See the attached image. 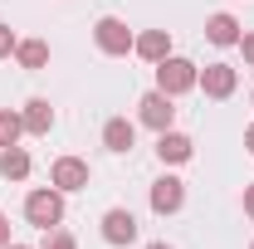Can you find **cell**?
<instances>
[{
    "label": "cell",
    "instance_id": "obj_1",
    "mask_svg": "<svg viewBox=\"0 0 254 249\" xmlns=\"http://www.w3.org/2000/svg\"><path fill=\"white\" fill-rule=\"evenodd\" d=\"M195 78H200V68L190 59H181V54H166V59L157 63V88L166 98H181V93H190L195 88Z\"/></svg>",
    "mask_w": 254,
    "mask_h": 249
},
{
    "label": "cell",
    "instance_id": "obj_2",
    "mask_svg": "<svg viewBox=\"0 0 254 249\" xmlns=\"http://www.w3.org/2000/svg\"><path fill=\"white\" fill-rule=\"evenodd\" d=\"M25 220H30V225H39V230L49 235V230L64 220V190H59V186L30 190V195H25Z\"/></svg>",
    "mask_w": 254,
    "mask_h": 249
},
{
    "label": "cell",
    "instance_id": "obj_3",
    "mask_svg": "<svg viewBox=\"0 0 254 249\" xmlns=\"http://www.w3.org/2000/svg\"><path fill=\"white\" fill-rule=\"evenodd\" d=\"M93 39H98V49H103L108 59H123V54H132V44H137V34L127 30L118 15H103L93 25Z\"/></svg>",
    "mask_w": 254,
    "mask_h": 249
},
{
    "label": "cell",
    "instance_id": "obj_4",
    "mask_svg": "<svg viewBox=\"0 0 254 249\" xmlns=\"http://www.w3.org/2000/svg\"><path fill=\"white\" fill-rule=\"evenodd\" d=\"M195 88H205V98H230L240 88V68H230V63H205L200 78H195Z\"/></svg>",
    "mask_w": 254,
    "mask_h": 249
},
{
    "label": "cell",
    "instance_id": "obj_5",
    "mask_svg": "<svg viewBox=\"0 0 254 249\" xmlns=\"http://www.w3.org/2000/svg\"><path fill=\"white\" fill-rule=\"evenodd\" d=\"M49 186H59L64 195H68V190H83L88 186V161H83V156H59V161L49 166Z\"/></svg>",
    "mask_w": 254,
    "mask_h": 249
},
{
    "label": "cell",
    "instance_id": "obj_6",
    "mask_svg": "<svg viewBox=\"0 0 254 249\" xmlns=\"http://www.w3.org/2000/svg\"><path fill=\"white\" fill-rule=\"evenodd\" d=\"M181 205H186V181H181V176L152 181V210H157V215H176Z\"/></svg>",
    "mask_w": 254,
    "mask_h": 249
},
{
    "label": "cell",
    "instance_id": "obj_7",
    "mask_svg": "<svg viewBox=\"0 0 254 249\" xmlns=\"http://www.w3.org/2000/svg\"><path fill=\"white\" fill-rule=\"evenodd\" d=\"M137 108H142V113H137V118H142V123L152 127V132H166V127L176 123V108H171V98L161 93V88H152V93L142 98V103H137Z\"/></svg>",
    "mask_w": 254,
    "mask_h": 249
},
{
    "label": "cell",
    "instance_id": "obj_8",
    "mask_svg": "<svg viewBox=\"0 0 254 249\" xmlns=\"http://www.w3.org/2000/svg\"><path fill=\"white\" fill-rule=\"evenodd\" d=\"M103 240H108V245H132V240H137V215L123 210V205H113V210L103 215Z\"/></svg>",
    "mask_w": 254,
    "mask_h": 249
},
{
    "label": "cell",
    "instance_id": "obj_9",
    "mask_svg": "<svg viewBox=\"0 0 254 249\" xmlns=\"http://www.w3.org/2000/svg\"><path fill=\"white\" fill-rule=\"evenodd\" d=\"M190 152H195V142H190L186 132H176V127H166V132H157V156H161V161L181 166V161H190Z\"/></svg>",
    "mask_w": 254,
    "mask_h": 249
},
{
    "label": "cell",
    "instance_id": "obj_10",
    "mask_svg": "<svg viewBox=\"0 0 254 249\" xmlns=\"http://www.w3.org/2000/svg\"><path fill=\"white\" fill-rule=\"evenodd\" d=\"M132 54H137V59H147V63H161L166 54H171V34H166V30H147V34H137Z\"/></svg>",
    "mask_w": 254,
    "mask_h": 249
},
{
    "label": "cell",
    "instance_id": "obj_11",
    "mask_svg": "<svg viewBox=\"0 0 254 249\" xmlns=\"http://www.w3.org/2000/svg\"><path fill=\"white\" fill-rule=\"evenodd\" d=\"M20 118H25V132H30V137H49V127H54V108H49V98H30Z\"/></svg>",
    "mask_w": 254,
    "mask_h": 249
},
{
    "label": "cell",
    "instance_id": "obj_12",
    "mask_svg": "<svg viewBox=\"0 0 254 249\" xmlns=\"http://www.w3.org/2000/svg\"><path fill=\"white\" fill-rule=\"evenodd\" d=\"M205 39H210V44H220V49L240 44V20H235V15H225V10H215V15L205 20Z\"/></svg>",
    "mask_w": 254,
    "mask_h": 249
},
{
    "label": "cell",
    "instance_id": "obj_13",
    "mask_svg": "<svg viewBox=\"0 0 254 249\" xmlns=\"http://www.w3.org/2000/svg\"><path fill=\"white\" fill-rule=\"evenodd\" d=\"M132 142H137V127L127 118H108L103 123V147L108 152H132Z\"/></svg>",
    "mask_w": 254,
    "mask_h": 249
},
{
    "label": "cell",
    "instance_id": "obj_14",
    "mask_svg": "<svg viewBox=\"0 0 254 249\" xmlns=\"http://www.w3.org/2000/svg\"><path fill=\"white\" fill-rule=\"evenodd\" d=\"M15 63L30 68V73H39V68L49 63V44H44V39H20V44H15Z\"/></svg>",
    "mask_w": 254,
    "mask_h": 249
},
{
    "label": "cell",
    "instance_id": "obj_15",
    "mask_svg": "<svg viewBox=\"0 0 254 249\" xmlns=\"http://www.w3.org/2000/svg\"><path fill=\"white\" fill-rule=\"evenodd\" d=\"M0 176H5V181H25V176H30V152H25L20 142L0 152Z\"/></svg>",
    "mask_w": 254,
    "mask_h": 249
},
{
    "label": "cell",
    "instance_id": "obj_16",
    "mask_svg": "<svg viewBox=\"0 0 254 249\" xmlns=\"http://www.w3.org/2000/svg\"><path fill=\"white\" fill-rule=\"evenodd\" d=\"M20 137H25V118H20V113H10V108H0V152H5V147H15Z\"/></svg>",
    "mask_w": 254,
    "mask_h": 249
},
{
    "label": "cell",
    "instance_id": "obj_17",
    "mask_svg": "<svg viewBox=\"0 0 254 249\" xmlns=\"http://www.w3.org/2000/svg\"><path fill=\"white\" fill-rule=\"evenodd\" d=\"M44 249H78V240H73L68 230H49V240H44Z\"/></svg>",
    "mask_w": 254,
    "mask_h": 249
},
{
    "label": "cell",
    "instance_id": "obj_18",
    "mask_svg": "<svg viewBox=\"0 0 254 249\" xmlns=\"http://www.w3.org/2000/svg\"><path fill=\"white\" fill-rule=\"evenodd\" d=\"M15 44H20L15 30H10V25H0V59H10V54H15Z\"/></svg>",
    "mask_w": 254,
    "mask_h": 249
},
{
    "label": "cell",
    "instance_id": "obj_19",
    "mask_svg": "<svg viewBox=\"0 0 254 249\" xmlns=\"http://www.w3.org/2000/svg\"><path fill=\"white\" fill-rule=\"evenodd\" d=\"M240 49H245V63L254 68V34H240Z\"/></svg>",
    "mask_w": 254,
    "mask_h": 249
},
{
    "label": "cell",
    "instance_id": "obj_20",
    "mask_svg": "<svg viewBox=\"0 0 254 249\" xmlns=\"http://www.w3.org/2000/svg\"><path fill=\"white\" fill-rule=\"evenodd\" d=\"M10 245V220H5V210H0V249Z\"/></svg>",
    "mask_w": 254,
    "mask_h": 249
},
{
    "label": "cell",
    "instance_id": "obj_21",
    "mask_svg": "<svg viewBox=\"0 0 254 249\" xmlns=\"http://www.w3.org/2000/svg\"><path fill=\"white\" fill-rule=\"evenodd\" d=\"M245 215H254V186H245Z\"/></svg>",
    "mask_w": 254,
    "mask_h": 249
},
{
    "label": "cell",
    "instance_id": "obj_22",
    "mask_svg": "<svg viewBox=\"0 0 254 249\" xmlns=\"http://www.w3.org/2000/svg\"><path fill=\"white\" fill-rule=\"evenodd\" d=\"M245 152L254 156V123H250V132H245Z\"/></svg>",
    "mask_w": 254,
    "mask_h": 249
},
{
    "label": "cell",
    "instance_id": "obj_23",
    "mask_svg": "<svg viewBox=\"0 0 254 249\" xmlns=\"http://www.w3.org/2000/svg\"><path fill=\"white\" fill-rule=\"evenodd\" d=\"M5 249H30V245H5Z\"/></svg>",
    "mask_w": 254,
    "mask_h": 249
},
{
    "label": "cell",
    "instance_id": "obj_24",
    "mask_svg": "<svg viewBox=\"0 0 254 249\" xmlns=\"http://www.w3.org/2000/svg\"><path fill=\"white\" fill-rule=\"evenodd\" d=\"M147 249H171V245H147Z\"/></svg>",
    "mask_w": 254,
    "mask_h": 249
},
{
    "label": "cell",
    "instance_id": "obj_25",
    "mask_svg": "<svg viewBox=\"0 0 254 249\" xmlns=\"http://www.w3.org/2000/svg\"><path fill=\"white\" fill-rule=\"evenodd\" d=\"M250 103H254V93H250Z\"/></svg>",
    "mask_w": 254,
    "mask_h": 249
},
{
    "label": "cell",
    "instance_id": "obj_26",
    "mask_svg": "<svg viewBox=\"0 0 254 249\" xmlns=\"http://www.w3.org/2000/svg\"><path fill=\"white\" fill-rule=\"evenodd\" d=\"M250 249H254V245H250Z\"/></svg>",
    "mask_w": 254,
    "mask_h": 249
}]
</instances>
